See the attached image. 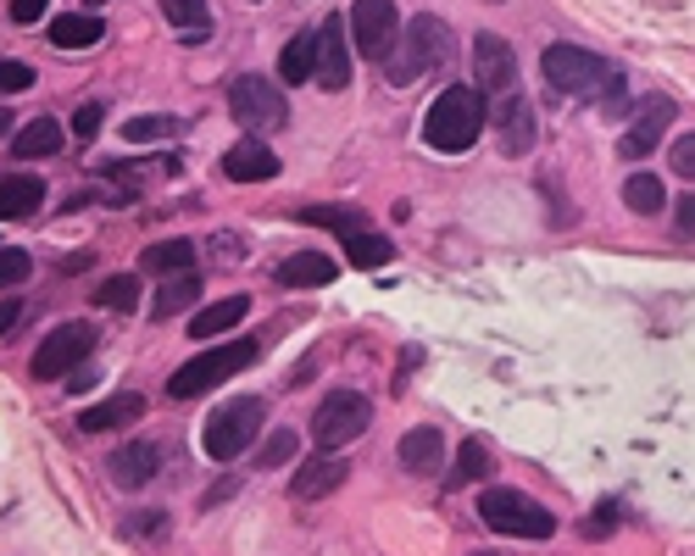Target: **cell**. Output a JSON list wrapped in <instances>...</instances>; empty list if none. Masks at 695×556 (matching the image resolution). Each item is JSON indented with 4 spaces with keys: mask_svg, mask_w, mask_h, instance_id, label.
<instances>
[{
    "mask_svg": "<svg viewBox=\"0 0 695 556\" xmlns=\"http://www.w3.org/2000/svg\"><path fill=\"white\" fill-rule=\"evenodd\" d=\"M457 62V34L446 18H434V12H417L406 29H401V45L390 51L384 62V78L390 84H417L423 73H440Z\"/></svg>",
    "mask_w": 695,
    "mask_h": 556,
    "instance_id": "1",
    "label": "cell"
},
{
    "mask_svg": "<svg viewBox=\"0 0 695 556\" xmlns=\"http://www.w3.org/2000/svg\"><path fill=\"white\" fill-rule=\"evenodd\" d=\"M479 129H484V89H473V84H451L446 96L428 107V118H423V140L440 156L473 151Z\"/></svg>",
    "mask_w": 695,
    "mask_h": 556,
    "instance_id": "2",
    "label": "cell"
},
{
    "mask_svg": "<svg viewBox=\"0 0 695 556\" xmlns=\"http://www.w3.org/2000/svg\"><path fill=\"white\" fill-rule=\"evenodd\" d=\"M256 362V340H234V345H217V351H206V356H195V362H184L179 374L167 379V396L172 401H195V396H206V390H217V385H228L239 367H250Z\"/></svg>",
    "mask_w": 695,
    "mask_h": 556,
    "instance_id": "3",
    "label": "cell"
},
{
    "mask_svg": "<svg viewBox=\"0 0 695 556\" xmlns=\"http://www.w3.org/2000/svg\"><path fill=\"white\" fill-rule=\"evenodd\" d=\"M228 112H234V123H239L250 140L279 134V129L290 123V101L279 96V84L256 78V73H239V78L228 84Z\"/></svg>",
    "mask_w": 695,
    "mask_h": 556,
    "instance_id": "4",
    "label": "cell"
},
{
    "mask_svg": "<svg viewBox=\"0 0 695 556\" xmlns=\"http://www.w3.org/2000/svg\"><path fill=\"white\" fill-rule=\"evenodd\" d=\"M540 67H546V84L562 89V96H601V89L613 84V67H606V56H595V51H584V45H573V40L546 45Z\"/></svg>",
    "mask_w": 695,
    "mask_h": 556,
    "instance_id": "5",
    "label": "cell"
},
{
    "mask_svg": "<svg viewBox=\"0 0 695 556\" xmlns=\"http://www.w3.org/2000/svg\"><path fill=\"white\" fill-rule=\"evenodd\" d=\"M262 401L256 396H239V401H228V407H217L212 418H206V429H201V445H206V456L212 462H234L250 440H256V429H262Z\"/></svg>",
    "mask_w": 695,
    "mask_h": 556,
    "instance_id": "6",
    "label": "cell"
},
{
    "mask_svg": "<svg viewBox=\"0 0 695 556\" xmlns=\"http://www.w3.org/2000/svg\"><path fill=\"white\" fill-rule=\"evenodd\" d=\"M479 518H484L495 534H517V540H551V534H557V518H551L540 501H529L524 490H490V496L479 501Z\"/></svg>",
    "mask_w": 695,
    "mask_h": 556,
    "instance_id": "7",
    "label": "cell"
},
{
    "mask_svg": "<svg viewBox=\"0 0 695 556\" xmlns=\"http://www.w3.org/2000/svg\"><path fill=\"white\" fill-rule=\"evenodd\" d=\"M368 423H373V401H368V396H357V390H334V396L317 407L312 434H317L323 451H339V445H351Z\"/></svg>",
    "mask_w": 695,
    "mask_h": 556,
    "instance_id": "8",
    "label": "cell"
},
{
    "mask_svg": "<svg viewBox=\"0 0 695 556\" xmlns=\"http://www.w3.org/2000/svg\"><path fill=\"white\" fill-rule=\"evenodd\" d=\"M351 40H357L362 56H373L384 67L390 51L401 45V12H395V0H357V7H351Z\"/></svg>",
    "mask_w": 695,
    "mask_h": 556,
    "instance_id": "9",
    "label": "cell"
},
{
    "mask_svg": "<svg viewBox=\"0 0 695 556\" xmlns=\"http://www.w3.org/2000/svg\"><path fill=\"white\" fill-rule=\"evenodd\" d=\"M90 345H96V329L90 323H56L45 340H40V351H34V379H67V367H78L83 356H90Z\"/></svg>",
    "mask_w": 695,
    "mask_h": 556,
    "instance_id": "10",
    "label": "cell"
},
{
    "mask_svg": "<svg viewBox=\"0 0 695 556\" xmlns=\"http://www.w3.org/2000/svg\"><path fill=\"white\" fill-rule=\"evenodd\" d=\"M495 140H501L506 156H529L535 151L540 123H535V107H529L524 89H506V96H501V107H495Z\"/></svg>",
    "mask_w": 695,
    "mask_h": 556,
    "instance_id": "11",
    "label": "cell"
},
{
    "mask_svg": "<svg viewBox=\"0 0 695 556\" xmlns=\"http://www.w3.org/2000/svg\"><path fill=\"white\" fill-rule=\"evenodd\" d=\"M473 89H490V96H506L517 89V56L501 34H479L473 40Z\"/></svg>",
    "mask_w": 695,
    "mask_h": 556,
    "instance_id": "12",
    "label": "cell"
},
{
    "mask_svg": "<svg viewBox=\"0 0 695 556\" xmlns=\"http://www.w3.org/2000/svg\"><path fill=\"white\" fill-rule=\"evenodd\" d=\"M317 84L323 89H351V34H345V23L339 18H328L323 29H317Z\"/></svg>",
    "mask_w": 695,
    "mask_h": 556,
    "instance_id": "13",
    "label": "cell"
},
{
    "mask_svg": "<svg viewBox=\"0 0 695 556\" xmlns=\"http://www.w3.org/2000/svg\"><path fill=\"white\" fill-rule=\"evenodd\" d=\"M345 479H351V462L345 456H306L301 468H295V479H290V501H323V496H334Z\"/></svg>",
    "mask_w": 695,
    "mask_h": 556,
    "instance_id": "14",
    "label": "cell"
},
{
    "mask_svg": "<svg viewBox=\"0 0 695 556\" xmlns=\"http://www.w3.org/2000/svg\"><path fill=\"white\" fill-rule=\"evenodd\" d=\"M668 123H673V101H668V96H651V101L640 107L635 129L618 140V156H624V162H640V156H651V145H662Z\"/></svg>",
    "mask_w": 695,
    "mask_h": 556,
    "instance_id": "15",
    "label": "cell"
},
{
    "mask_svg": "<svg viewBox=\"0 0 695 556\" xmlns=\"http://www.w3.org/2000/svg\"><path fill=\"white\" fill-rule=\"evenodd\" d=\"M156 468H161V445H150V440H134V445H123L107 462V474H112L117 490H145L156 479Z\"/></svg>",
    "mask_w": 695,
    "mask_h": 556,
    "instance_id": "16",
    "label": "cell"
},
{
    "mask_svg": "<svg viewBox=\"0 0 695 556\" xmlns=\"http://www.w3.org/2000/svg\"><path fill=\"white\" fill-rule=\"evenodd\" d=\"M401 468L412 474V479H434V474H446V440H440V429H412L406 440H401Z\"/></svg>",
    "mask_w": 695,
    "mask_h": 556,
    "instance_id": "17",
    "label": "cell"
},
{
    "mask_svg": "<svg viewBox=\"0 0 695 556\" xmlns=\"http://www.w3.org/2000/svg\"><path fill=\"white\" fill-rule=\"evenodd\" d=\"M223 173H228L234 184H268V178H279V156H273L262 140H245V145H234V151L223 156Z\"/></svg>",
    "mask_w": 695,
    "mask_h": 556,
    "instance_id": "18",
    "label": "cell"
},
{
    "mask_svg": "<svg viewBox=\"0 0 695 556\" xmlns=\"http://www.w3.org/2000/svg\"><path fill=\"white\" fill-rule=\"evenodd\" d=\"M328 278H339V267L323 251H295V256L279 262V285L284 290H323Z\"/></svg>",
    "mask_w": 695,
    "mask_h": 556,
    "instance_id": "19",
    "label": "cell"
},
{
    "mask_svg": "<svg viewBox=\"0 0 695 556\" xmlns=\"http://www.w3.org/2000/svg\"><path fill=\"white\" fill-rule=\"evenodd\" d=\"M45 207V184L34 173H0V218H29Z\"/></svg>",
    "mask_w": 695,
    "mask_h": 556,
    "instance_id": "20",
    "label": "cell"
},
{
    "mask_svg": "<svg viewBox=\"0 0 695 556\" xmlns=\"http://www.w3.org/2000/svg\"><path fill=\"white\" fill-rule=\"evenodd\" d=\"M145 412V396H134V390H123V396H112V401H101V407H90L78 418V429L83 434H107V429H128L134 418Z\"/></svg>",
    "mask_w": 695,
    "mask_h": 556,
    "instance_id": "21",
    "label": "cell"
},
{
    "mask_svg": "<svg viewBox=\"0 0 695 556\" xmlns=\"http://www.w3.org/2000/svg\"><path fill=\"white\" fill-rule=\"evenodd\" d=\"M245 318H250V301H245V296H223V301H212V307L195 312L190 340H217V334H228V329L245 323Z\"/></svg>",
    "mask_w": 695,
    "mask_h": 556,
    "instance_id": "22",
    "label": "cell"
},
{
    "mask_svg": "<svg viewBox=\"0 0 695 556\" xmlns=\"http://www.w3.org/2000/svg\"><path fill=\"white\" fill-rule=\"evenodd\" d=\"M201 290H206V285H201V278H195V273H172V278H167V285L156 290V301H150V318H156V323H167V318H179V312H190V307L201 301Z\"/></svg>",
    "mask_w": 695,
    "mask_h": 556,
    "instance_id": "23",
    "label": "cell"
},
{
    "mask_svg": "<svg viewBox=\"0 0 695 556\" xmlns=\"http://www.w3.org/2000/svg\"><path fill=\"white\" fill-rule=\"evenodd\" d=\"M101 40H107V23L96 12H72V18H56L51 23V45H61V51H90Z\"/></svg>",
    "mask_w": 695,
    "mask_h": 556,
    "instance_id": "24",
    "label": "cell"
},
{
    "mask_svg": "<svg viewBox=\"0 0 695 556\" xmlns=\"http://www.w3.org/2000/svg\"><path fill=\"white\" fill-rule=\"evenodd\" d=\"M61 151V123L56 118H34L29 129H18V140H12V156L18 162H45V156H56Z\"/></svg>",
    "mask_w": 695,
    "mask_h": 556,
    "instance_id": "25",
    "label": "cell"
},
{
    "mask_svg": "<svg viewBox=\"0 0 695 556\" xmlns=\"http://www.w3.org/2000/svg\"><path fill=\"white\" fill-rule=\"evenodd\" d=\"M145 273H195V240H156L139 256Z\"/></svg>",
    "mask_w": 695,
    "mask_h": 556,
    "instance_id": "26",
    "label": "cell"
},
{
    "mask_svg": "<svg viewBox=\"0 0 695 556\" xmlns=\"http://www.w3.org/2000/svg\"><path fill=\"white\" fill-rule=\"evenodd\" d=\"M279 78H284V84L317 78V34H295V40L279 51Z\"/></svg>",
    "mask_w": 695,
    "mask_h": 556,
    "instance_id": "27",
    "label": "cell"
},
{
    "mask_svg": "<svg viewBox=\"0 0 695 556\" xmlns=\"http://www.w3.org/2000/svg\"><path fill=\"white\" fill-rule=\"evenodd\" d=\"M161 18L179 29L184 40H206L212 34V7H206V0H161Z\"/></svg>",
    "mask_w": 695,
    "mask_h": 556,
    "instance_id": "28",
    "label": "cell"
},
{
    "mask_svg": "<svg viewBox=\"0 0 695 556\" xmlns=\"http://www.w3.org/2000/svg\"><path fill=\"white\" fill-rule=\"evenodd\" d=\"M624 207H629V212H640V218H657V212L668 207L662 178H657V173H635V178L624 184Z\"/></svg>",
    "mask_w": 695,
    "mask_h": 556,
    "instance_id": "29",
    "label": "cell"
},
{
    "mask_svg": "<svg viewBox=\"0 0 695 556\" xmlns=\"http://www.w3.org/2000/svg\"><path fill=\"white\" fill-rule=\"evenodd\" d=\"M301 223H312V229H334V234H362V229H373L357 207H301Z\"/></svg>",
    "mask_w": 695,
    "mask_h": 556,
    "instance_id": "30",
    "label": "cell"
},
{
    "mask_svg": "<svg viewBox=\"0 0 695 556\" xmlns=\"http://www.w3.org/2000/svg\"><path fill=\"white\" fill-rule=\"evenodd\" d=\"M345 256H351V267H384V262L395 256V245H390L384 234L362 229V234H345Z\"/></svg>",
    "mask_w": 695,
    "mask_h": 556,
    "instance_id": "31",
    "label": "cell"
},
{
    "mask_svg": "<svg viewBox=\"0 0 695 556\" xmlns=\"http://www.w3.org/2000/svg\"><path fill=\"white\" fill-rule=\"evenodd\" d=\"M490 474V451L479 445V440H468L462 451H457V462H451V474H446V490H462V485H473V479H484Z\"/></svg>",
    "mask_w": 695,
    "mask_h": 556,
    "instance_id": "32",
    "label": "cell"
},
{
    "mask_svg": "<svg viewBox=\"0 0 695 556\" xmlns=\"http://www.w3.org/2000/svg\"><path fill=\"white\" fill-rule=\"evenodd\" d=\"M96 307H107V312H134L139 307V278H107V285H96Z\"/></svg>",
    "mask_w": 695,
    "mask_h": 556,
    "instance_id": "33",
    "label": "cell"
},
{
    "mask_svg": "<svg viewBox=\"0 0 695 556\" xmlns=\"http://www.w3.org/2000/svg\"><path fill=\"white\" fill-rule=\"evenodd\" d=\"M172 134H179V118H167V112H161V118H128V123H123V140H128V145L172 140Z\"/></svg>",
    "mask_w": 695,
    "mask_h": 556,
    "instance_id": "34",
    "label": "cell"
},
{
    "mask_svg": "<svg viewBox=\"0 0 695 556\" xmlns=\"http://www.w3.org/2000/svg\"><path fill=\"white\" fill-rule=\"evenodd\" d=\"M290 456H301V440H295V429H279V434L262 445V456H256V468H284Z\"/></svg>",
    "mask_w": 695,
    "mask_h": 556,
    "instance_id": "35",
    "label": "cell"
},
{
    "mask_svg": "<svg viewBox=\"0 0 695 556\" xmlns=\"http://www.w3.org/2000/svg\"><path fill=\"white\" fill-rule=\"evenodd\" d=\"M23 278H34V262H29V251H0V290H18Z\"/></svg>",
    "mask_w": 695,
    "mask_h": 556,
    "instance_id": "36",
    "label": "cell"
},
{
    "mask_svg": "<svg viewBox=\"0 0 695 556\" xmlns=\"http://www.w3.org/2000/svg\"><path fill=\"white\" fill-rule=\"evenodd\" d=\"M101 123H107V107H101V101H83V107L72 112V134H78V140H96Z\"/></svg>",
    "mask_w": 695,
    "mask_h": 556,
    "instance_id": "37",
    "label": "cell"
},
{
    "mask_svg": "<svg viewBox=\"0 0 695 556\" xmlns=\"http://www.w3.org/2000/svg\"><path fill=\"white\" fill-rule=\"evenodd\" d=\"M34 84V67L29 62H0V96H18V89Z\"/></svg>",
    "mask_w": 695,
    "mask_h": 556,
    "instance_id": "38",
    "label": "cell"
},
{
    "mask_svg": "<svg viewBox=\"0 0 695 556\" xmlns=\"http://www.w3.org/2000/svg\"><path fill=\"white\" fill-rule=\"evenodd\" d=\"M629 107H635V101H629V89H624V78L613 73V84L601 89V112H606V118H624Z\"/></svg>",
    "mask_w": 695,
    "mask_h": 556,
    "instance_id": "39",
    "label": "cell"
},
{
    "mask_svg": "<svg viewBox=\"0 0 695 556\" xmlns=\"http://www.w3.org/2000/svg\"><path fill=\"white\" fill-rule=\"evenodd\" d=\"M123 534H134V540H145V534H167V518H161V512H134V518H123Z\"/></svg>",
    "mask_w": 695,
    "mask_h": 556,
    "instance_id": "40",
    "label": "cell"
},
{
    "mask_svg": "<svg viewBox=\"0 0 695 556\" xmlns=\"http://www.w3.org/2000/svg\"><path fill=\"white\" fill-rule=\"evenodd\" d=\"M673 173L679 178H695V129L673 140Z\"/></svg>",
    "mask_w": 695,
    "mask_h": 556,
    "instance_id": "41",
    "label": "cell"
},
{
    "mask_svg": "<svg viewBox=\"0 0 695 556\" xmlns=\"http://www.w3.org/2000/svg\"><path fill=\"white\" fill-rule=\"evenodd\" d=\"M673 229H679L684 240L695 234V190H684V196H679V212H673Z\"/></svg>",
    "mask_w": 695,
    "mask_h": 556,
    "instance_id": "42",
    "label": "cell"
},
{
    "mask_svg": "<svg viewBox=\"0 0 695 556\" xmlns=\"http://www.w3.org/2000/svg\"><path fill=\"white\" fill-rule=\"evenodd\" d=\"M45 7H51V0H12V23H23V29H29V23H40V18H45Z\"/></svg>",
    "mask_w": 695,
    "mask_h": 556,
    "instance_id": "43",
    "label": "cell"
},
{
    "mask_svg": "<svg viewBox=\"0 0 695 556\" xmlns=\"http://www.w3.org/2000/svg\"><path fill=\"white\" fill-rule=\"evenodd\" d=\"M18 318H23V301H0V334H12Z\"/></svg>",
    "mask_w": 695,
    "mask_h": 556,
    "instance_id": "44",
    "label": "cell"
},
{
    "mask_svg": "<svg viewBox=\"0 0 695 556\" xmlns=\"http://www.w3.org/2000/svg\"><path fill=\"white\" fill-rule=\"evenodd\" d=\"M234 490H239V479H223V485H212V490H206V501H201V507H223Z\"/></svg>",
    "mask_w": 695,
    "mask_h": 556,
    "instance_id": "45",
    "label": "cell"
},
{
    "mask_svg": "<svg viewBox=\"0 0 695 556\" xmlns=\"http://www.w3.org/2000/svg\"><path fill=\"white\" fill-rule=\"evenodd\" d=\"M417 362H423V351H417V345H406V351H401V374H395V385H406V379H412V367H417Z\"/></svg>",
    "mask_w": 695,
    "mask_h": 556,
    "instance_id": "46",
    "label": "cell"
},
{
    "mask_svg": "<svg viewBox=\"0 0 695 556\" xmlns=\"http://www.w3.org/2000/svg\"><path fill=\"white\" fill-rule=\"evenodd\" d=\"M12 129V118H7V107H0V134H7Z\"/></svg>",
    "mask_w": 695,
    "mask_h": 556,
    "instance_id": "47",
    "label": "cell"
},
{
    "mask_svg": "<svg viewBox=\"0 0 695 556\" xmlns=\"http://www.w3.org/2000/svg\"><path fill=\"white\" fill-rule=\"evenodd\" d=\"M90 7H107V0H90Z\"/></svg>",
    "mask_w": 695,
    "mask_h": 556,
    "instance_id": "48",
    "label": "cell"
},
{
    "mask_svg": "<svg viewBox=\"0 0 695 556\" xmlns=\"http://www.w3.org/2000/svg\"><path fill=\"white\" fill-rule=\"evenodd\" d=\"M479 556H495V551H479Z\"/></svg>",
    "mask_w": 695,
    "mask_h": 556,
    "instance_id": "49",
    "label": "cell"
},
{
    "mask_svg": "<svg viewBox=\"0 0 695 556\" xmlns=\"http://www.w3.org/2000/svg\"><path fill=\"white\" fill-rule=\"evenodd\" d=\"M495 7H501V0H495Z\"/></svg>",
    "mask_w": 695,
    "mask_h": 556,
    "instance_id": "50",
    "label": "cell"
}]
</instances>
